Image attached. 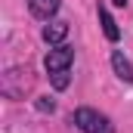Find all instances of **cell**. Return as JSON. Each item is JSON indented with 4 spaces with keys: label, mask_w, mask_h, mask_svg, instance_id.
Listing matches in <instances>:
<instances>
[{
    "label": "cell",
    "mask_w": 133,
    "mask_h": 133,
    "mask_svg": "<svg viewBox=\"0 0 133 133\" xmlns=\"http://www.w3.org/2000/svg\"><path fill=\"white\" fill-rule=\"evenodd\" d=\"M43 68H46V77H50V87L56 93H65L68 84H71V68H74V46L71 43H59L46 53L43 59Z\"/></svg>",
    "instance_id": "6da1fadb"
},
{
    "label": "cell",
    "mask_w": 133,
    "mask_h": 133,
    "mask_svg": "<svg viewBox=\"0 0 133 133\" xmlns=\"http://www.w3.org/2000/svg\"><path fill=\"white\" fill-rule=\"evenodd\" d=\"M68 121L74 124V130H81V133H115L111 118L105 111H99V108H90V105H77L68 115Z\"/></svg>",
    "instance_id": "7a4b0ae2"
},
{
    "label": "cell",
    "mask_w": 133,
    "mask_h": 133,
    "mask_svg": "<svg viewBox=\"0 0 133 133\" xmlns=\"http://www.w3.org/2000/svg\"><path fill=\"white\" fill-rule=\"evenodd\" d=\"M108 62H111V71H115V77H118L121 84L133 87V62L124 56V50H111Z\"/></svg>",
    "instance_id": "3957f363"
},
{
    "label": "cell",
    "mask_w": 133,
    "mask_h": 133,
    "mask_svg": "<svg viewBox=\"0 0 133 133\" xmlns=\"http://www.w3.org/2000/svg\"><path fill=\"white\" fill-rule=\"evenodd\" d=\"M59 9H62V0H28V12L37 22H53Z\"/></svg>",
    "instance_id": "277c9868"
},
{
    "label": "cell",
    "mask_w": 133,
    "mask_h": 133,
    "mask_svg": "<svg viewBox=\"0 0 133 133\" xmlns=\"http://www.w3.org/2000/svg\"><path fill=\"white\" fill-rule=\"evenodd\" d=\"M68 22L65 19H53V22H46L43 28H40V37L50 43V46H59V43H65V37H68Z\"/></svg>",
    "instance_id": "5b68a950"
},
{
    "label": "cell",
    "mask_w": 133,
    "mask_h": 133,
    "mask_svg": "<svg viewBox=\"0 0 133 133\" xmlns=\"http://www.w3.org/2000/svg\"><path fill=\"white\" fill-rule=\"evenodd\" d=\"M96 16H99V25H102L105 40H108V43H118V40H121V28H118V22H115V16L108 12L105 3H96Z\"/></svg>",
    "instance_id": "8992f818"
},
{
    "label": "cell",
    "mask_w": 133,
    "mask_h": 133,
    "mask_svg": "<svg viewBox=\"0 0 133 133\" xmlns=\"http://www.w3.org/2000/svg\"><path fill=\"white\" fill-rule=\"evenodd\" d=\"M34 108L43 111V115H53V111H56V99H53V96H37V99H34Z\"/></svg>",
    "instance_id": "52a82bcc"
},
{
    "label": "cell",
    "mask_w": 133,
    "mask_h": 133,
    "mask_svg": "<svg viewBox=\"0 0 133 133\" xmlns=\"http://www.w3.org/2000/svg\"><path fill=\"white\" fill-rule=\"evenodd\" d=\"M111 3H115V6H121V9H124V6H127V3H130V0H111Z\"/></svg>",
    "instance_id": "ba28073f"
}]
</instances>
